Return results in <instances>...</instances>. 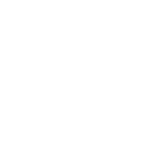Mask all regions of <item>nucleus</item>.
<instances>
[]
</instances>
